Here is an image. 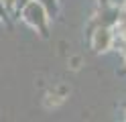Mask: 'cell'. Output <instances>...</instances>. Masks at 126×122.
I'll return each mask as SVG.
<instances>
[{"label": "cell", "mask_w": 126, "mask_h": 122, "mask_svg": "<svg viewBox=\"0 0 126 122\" xmlns=\"http://www.w3.org/2000/svg\"><path fill=\"white\" fill-rule=\"evenodd\" d=\"M112 33H110L108 27H100L96 29V33H94V37H92V47L96 49L98 53L102 51H108L110 47H112Z\"/></svg>", "instance_id": "7a4b0ae2"}, {"label": "cell", "mask_w": 126, "mask_h": 122, "mask_svg": "<svg viewBox=\"0 0 126 122\" xmlns=\"http://www.w3.org/2000/svg\"><path fill=\"white\" fill-rule=\"evenodd\" d=\"M22 18H25L29 24H33L35 29H41L43 35L45 33V22H47V12L41 2H37V0H29V2L22 6Z\"/></svg>", "instance_id": "6da1fadb"}, {"label": "cell", "mask_w": 126, "mask_h": 122, "mask_svg": "<svg viewBox=\"0 0 126 122\" xmlns=\"http://www.w3.org/2000/svg\"><path fill=\"white\" fill-rule=\"evenodd\" d=\"M27 2H29V0H16V6H18V8H22Z\"/></svg>", "instance_id": "3957f363"}]
</instances>
